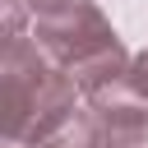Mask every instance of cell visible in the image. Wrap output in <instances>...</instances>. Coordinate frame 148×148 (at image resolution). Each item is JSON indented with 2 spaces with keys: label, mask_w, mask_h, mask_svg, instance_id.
I'll use <instances>...</instances> for the list:
<instances>
[{
  "label": "cell",
  "mask_w": 148,
  "mask_h": 148,
  "mask_svg": "<svg viewBox=\"0 0 148 148\" xmlns=\"http://www.w3.org/2000/svg\"><path fill=\"white\" fill-rule=\"evenodd\" d=\"M79 83L28 37H9L0 51V130L5 143L32 148L60 120L79 111Z\"/></svg>",
  "instance_id": "1"
},
{
  "label": "cell",
  "mask_w": 148,
  "mask_h": 148,
  "mask_svg": "<svg viewBox=\"0 0 148 148\" xmlns=\"http://www.w3.org/2000/svg\"><path fill=\"white\" fill-rule=\"evenodd\" d=\"M32 42H37V46H42V51L69 74V69H79L83 60L111 51L120 37H116L111 18H106L92 0H74V5L60 9V14L32 18Z\"/></svg>",
  "instance_id": "2"
},
{
  "label": "cell",
  "mask_w": 148,
  "mask_h": 148,
  "mask_svg": "<svg viewBox=\"0 0 148 148\" xmlns=\"http://www.w3.org/2000/svg\"><path fill=\"white\" fill-rule=\"evenodd\" d=\"M83 102L102 125V148H148V102L134 92L130 74Z\"/></svg>",
  "instance_id": "3"
},
{
  "label": "cell",
  "mask_w": 148,
  "mask_h": 148,
  "mask_svg": "<svg viewBox=\"0 0 148 148\" xmlns=\"http://www.w3.org/2000/svg\"><path fill=\"white\" fill-rule=\"evenodd\" d=\"M32 148H102V125L88 106H79L69 120H60L51 134H42Z\"/></svg>",
  "instance_id": "4"
},
{
  "label": "cell",
  "mask_w": 148,
  "mask_h": 148,
  "mask_svg": "<svg viewBox=\"0 0 148 148\" xmlns=\"http://www.w3.org/2000/svg\"><path fill=\"white\" fill-rule=\"evenodd\" d=\"M23 9H28L23 0H5V42L9 37H28L23 32Z\"/></svg>",
  "instance_id": "5"
},
{
  "label": "cell",
  "mask_w": 148,
  "mask_h": 148,
  "mask_svg": "<svg viewBox=\"0 0 148 148\" xmlns=\"http://www.w3.org/2000/svg\"><path fill=\"white\" fill-rule=\"evenodd\" d=\"M130 83H134V92L148 102V46L134 56V65H130Z\"/></svg>",
  "instance_id": "6"
},
{
  "label": "cell",
  "mask_w": 148,
  "mask_h": 148,
  "mask_svg": "<svg viewBox=\"0 0 148 148\" xmlns=\"http://www.w3.org/2000/svg\"><path fill=\"white\" fill-rule=\"evenodd\" d=\"M28 5V14L32 18H46V14H60V9H69L74 0H23Z\"/></svg>",
  "instance_id": "7"
},
{
  "label": "cell",
  "mask_w": 148,
  "mask_h": 148,
  "mask_svg": "<svg viewBox=\"0 0 148 148\" xmlns=\"http://www.w3.org/2000/svg\"><path fill=\"white\" fill-rule=\"evenodd\" d=\"M5 148H14V143H5Z\"/></svg>",
  "instance_id": "8"
}]
</instances>
